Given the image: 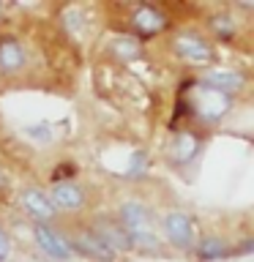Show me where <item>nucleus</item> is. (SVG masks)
<instances>
[{
    "label": "nucleus",
    "instance_id": "13",
    "mask_svg": "<svg viewBox=\"0 0 254 262\" xmlns=\"http://www.w3.org/2000/svg\"><path fill=\"white\" fill-rule=\"evenodd\" d=\"M197 150V137L194 134H180L175 139V145H172V156H175V161H188Z\"/></svg>",
    "mask_w": 254,
    "mask_h": 262
},
{
    "label": "nucleus",
    "instance_id": "9",
    "mask_svg": "<svg viewBox=\"0 0 254 262\" xmlns=\"http://www.w3.org/2000/svg\"><path fill=\"white\" fill-rule=\"evenodd\" d=\"M74 249L82 251V254H88V257H93L98 262H110L115 257V251L107 246L98 235H90V232H82L77 235V241H74Z\"/></svg>",
    "mask_w": 254,
    "mask_h": 262
},
{
    "label": "nucleus",
    "instance_id": "8",
    "mask_svg": "<svg viewBox=\"0 0 254 262\" xmlns=\"http://www.w3.org/2000/svg\"><path fill=\"white\" fill-rule=\"evenodd\" d=\"M205 85L208 88H213V90H219V93H224V96H229V93H238L243 85H246V77L241 71H210L208 77H205Z\"/></svg>",
    "mask_w": 254,
    "mask_h": 262
},
{
    "label": "nucleus",
    "instance_id": "15",
    "mask_svg": "<svg viewBox=\"0 0 254 262\" xmlns=\"http://www.w3.org/2000/svg\"><path fill=\"white\" fill-rule=\"evenodd\" d=\"M115 49H118V55L120 57H126V60H129V57H137L139 52H137V41H131V38H120L118 41V44H115Z\"/></svg>",
    "mask_w": 254,
    "mask_h": 262
},
{
    "label": "nucleus",
    "instance_id": "18",
    "mask_svg": "<svg viewBox=\"0 0 254 262\" xmlns=\"http://www.w3.org/2000/svg\"><path fill=\"white\" fill-rule=\"evenodd\" d=\"M3 186H6V175L0 172V188H3Z\"/></svg>",
    "mask_w": 254,
    "mask_h": 262
},
{
    "label": "nucleus",
    "instance_id": "17",
    "mask_svg": "<svg viewBox=\"0 0 254 262\" xmlns=\"http://www.w3.org/2000/svg\"><path fill=\"white\" fill-rule=\"evenodd\" d=\"M28 134H33V137L38 134V139H41V142H49V128H47V126H38V128H28Z\"/></svg>",
    "mask_w": 254,
    "mask_h": 262
},
{
    "label": "nucleus",
    "instance_id": "5",
    "mask_svg": "<svg viewBox=\"0 0 254 262\" xmlns=\"http://www.w3.org/2000/svg\"><path fill=\"white\" fill-rule=\"evenodd\" d=\"M49 202H52L55 210H79L85 208V191L77 186V183H55L52 191H49Z\"/></svg>",
    "mask_w": 254,
    "mask_h": 262
},
{
    "label": "nucleus",
    "instance_id": "1",
    "mask_svg": "<svg viewBox=\"0 0 254 262\" xmlns=\"http://www.w3.org/2000/svg\"><path fill=\"white\" fill-rule=\"evenodd\" d=\"M123 229H126L129 241L156 246L153 227H151V213H147V208L142 202L131 200V202L123 205Z\"/></svg>",
    "mask_w": 254,
    "mask_h": 262
},
{
    "label": "nucleus",
    "instance_id": "7",
    "mask_svg": "<svg viewBox=\"0 0 254 262\" xmlns=\"http://www.w3.org/2000/svg\"><path fill=\"white\" fill-rule=\"evenodd\" d=\"M22 208L36 221H49L55 216V208H52V202H49V196L44 191H38V188H28V191L22 194Z\"/></svg>",
    "mask_w": 254,
    "mask_h": 262
},
{
    "label": "nucleus",
    "instance_id": "14",
    "mask_svg": "<svg viewBox=\"0 0 254 262\" xmlns=\"http://www.w3.org/2000/svg\"><path fill=\"white\" fill-rule=\"evenodd\" d=\"M200 254L205 259H216V257H224V254H227V246L221 241H216V237H210V241H205L200 246Z\"/></svg>",
    "mask_w": 254,
    "mask_h": 262
},
{
    "label": "nucleus",
    "instance_id": "10",
    "mask_svg": "<svg viewBox=\"0 0 254 262\" xmlns=\"http://www.w3.org/2000/svg\"><path fill=\"white\" fill-rule=\"evenodd\" d=\"M22 63H25V52H22L19 41H14V38L0 41V69L16 71V69H22Z\"/></svg>",
    "mask_w": 254,
    "mask_h": 262
},
{
    "label": "nucleus",
    "instance_id": "11",
    "mask_svg": "<svg viewBox=\"0 0 254 262\" xmlns=\"http://www.w3.org/2000/svg\"><path fill=\"white\" fill-rule=\"evenodd\" d=\"M101 241L110 246L112 251H118V249H129L131 241H129V235H126V229L118 227V224H110V221H98V232H96Z\"/></svg>",
    "mask_w": 254,
    "mask_h": 262
},
{
    "label": "nucleus",
    "instance_id": "6",
    "mask_svg": "<svg viewBox=\"0 0 254 262\" xmlns=\"http://www.w3.org/2000/svg\"><path fill=\"white\" fill-rule=\"evenodd\" d=\"M175 49H178L180 57H186L188 63H208L213 57L208 41L200 38L197 33H180V36L175 38Z\"/></svg>",
    "mask_w": 254,
    "mask_h": 262
},
{
    "label": "nucleus",
    "instance_id": "4",
    "mask_svg": "<svg viewBox=\"0 0 254 262\" xmlns=\"http://www.w3.org/2000/svg\"><path fill=\"white\" fill-rule=\"evenodd\" d=\"M33 237H36V246L44 254H49L52 259H60V262H66V259H71V246L66 243V237L63 235H57L52 227H47V224H36L33 227Z\"/></svg>",
    "mask_w": 254,
    "mask_h": 262
},
{
    "label": "nucleus",
    "instance_id": "12",
    "mask_svg": "<svg viewBox=\"0 0 254 262\" xmlns=\"http://www.w3.org/2000/svg\"><path fill=\"white\" fill-rule=\"evenodd\" d=\"M134 28H139L142 33H156V30L164 28V16H161V11H156L153 6H142L134 14Z\"/></svg>",
    "mask_w": 254,
    "mask_h": 262
},
{
    "label": "nucleus",
    "instance_id": "2",
    "mask_svg": "<svg viewBox=\"0 0 254 262\" xmlns=\"http://www.w3.org/2000/svg\"><path fill=\"white\" fill-rule=\"evenodd\" d=\"M194 110L202 120H219L221 115L229 110V96H224V93H219V90L205 85L194 93Z\"/></svg>",
    "mask_w": 254,
    "mask_h": 262
},
{
    "label": "nucleus",
    "instance_id": "3",
    "mask_svg": "<svg viewBox=\"0 0 254 262\" xmlns=\"http://www.w3.org/2000/svg\"><path fill=\"white\" fill-rule=\"evenodd\" d=\"M164 235L172 246L178 249H192L194 246V227H192V219L180 210H172L164 216Z\"/></svg>",
    "mask_w": 254,
    "mask_h": 262
},
{
    "label": "nucleus",
    "instance_id": "16",
    "mask_svg": "<svg viewBox=\"0 0 254 262\" xmlns=\"http://www.w3.org/2000/svg\"><path fill=\"white\" fill-rule=\"evenodd\" d=\"M8 251H11V243H8L6 232L0 229V259H6V257H8Z\"/></svg>",
    "mask_w": 254,
    "mask_h": 262
}]
</instances>
